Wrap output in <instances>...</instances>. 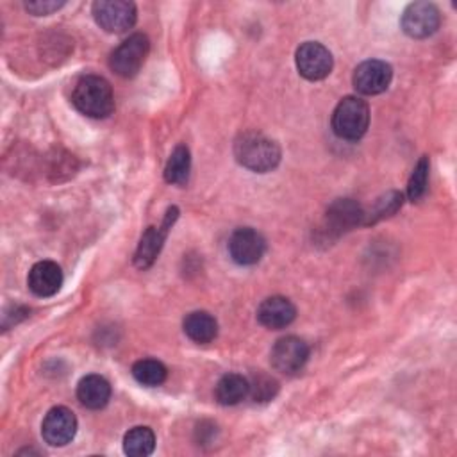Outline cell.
Listing matches in <instances>:
<instances>
[{
  "label": "cell",
  "instance_id": "cell-1",
  "mask_svg": "<svg viewBox=\"0 0 457 457\" xmlns=\"http://www.w3.org/2000/svg\"><path fill=\"white\" fill-rule=\"evenodd\" d=\"M237 162L252 171L266 173L280 162L278 145L261 132H243L234 143Z\"/></svg>",
  "mask_w": 457,
  "mask_h": 457
},
{
  "label": "cell",
  "instance_id": "cell-2",
  "mask_svg": "<svg viewBox=\"0 0 457 457\" xmlns=\"http://www.w3.org/2000/svg\"><path fill=\"white\" fill-rule=\"evenodd\" d=\"M71 102L77 111L89 118H105L114 109L112 87L100 75H84L73 87Z\"/></svg>",
  "mask_w": 457,
  "mask_h": 457
},
{
  "label": "cell",
  "instance_id": "cell-3",
  "mask_svg": "<svg viewBox=\"0 0 457 457\" xmlns=\"http://www.w3.org/2000/svg\"><path fill=\"white\" fill-rule=\"evenodd\" d=\"M370 125V107L359 96H345L332 112V130L337 137L357 141Z\"/></svg>",
  "mask_w": 457,
  "mask_h": 457
},
{
  "label": "cell",
  "instance_id": "cell-4",
  "mask_svg": "<svg viewBox=\"0 0 457 457\" xmlns=\"http://www.w3.org/2000/svg\"><path fill=\"white\" fill-rule=\"evenodd\" d=\"M148 50H150L148 37L141 32H136L112 50L109 57V66L116 75L123 79L134 77L145 64L148 57Z\"/></svg>",
  "mask_w": 457,
  "mask_h": 457
},
{
  "label": "cell",
  "instance_id": "cell-5",
  "mask_svg": "<svg viewBox=\"0 0 457 457\" xmlns=\"http://www.w3.org/2000/svg\"><path fill=\"white\" fill-rule=\"evenodd\" d=\"M95 21L105 32H125L136 23L137 11L132 2L127 0H96L91 5Z\"/></svg>",
  "mask_w": 457,
  "mask_h": 457
},
{
  "label": "cell",
  "instance_id": "cell-6",
  "mask_svg": "<svg viewBox=\"0 0 457 457\" xmlns=\"http://www.w3.org/2000/svg\"><path fill=\"white\" fill-rule=\"evenodd\" d=\"M364 209L352 198H339L328 205L325 221H323V234L327 237H339L341 234L364 225Z\"/></svg>",
  "mask_w": 457,
  "mask_h": 457
},
{
  "label": "cell",
  "instance_id": "cell-7",
  "mask_svg": "<svg viewBox=\"0 0 457 457\" xmlns=\"http://www.w3.org/2000/svg\"><path fill=\"white\" fill-rule=\"evenodd\" d=\"M177 218H179V209L170 207L159 227H148L145 230V234L139 239L137 250L134 253V264L139 270H146L154 264V261L157 259V255L162 248V243H164V239H166V236H168V232H170V228H171V225L175 223Z\"/></svg>",
  "mask_w": 457,
  "mask_h": 457
},
{
  "label": "cell",
  "instance_id": "cell-8",
  "mask_svg": "<svg viewBox=\"0 0 457 457\" xmlns=\"http://www.w3.org/2000/svg\"><path fill=\"white\" fill-rule=\"evenodd\" d=\"M295 62L302 77L307 80H321L332 71L334 59L327 46L318 41H307L298 46Z\"/></svg>",
  "mask_w": 457,
  "mask_h": 457
},
{
  "label": "cell",
  "instance_id": "cell-9",
  "mask_svg": "<svg viewBox=\"0 0 457 457\" xmlns=\"http://www.w3.org/2000/svg\"><path fill=\"white\" fill-rule=\"evenodd\" d=\"M266 252V239L252 227H241L228 237V253L241 266L257 264Z\"/></svg>",
  "mask_w": 457,
  "mask_h": 457
},
{
  "label": "cell",
  "instance_id": "cell-10",
  "mask_svg": "<svg viewBox=\"0 0 457 457\" xmlns=\"http://www.w3.org/2000/svg\"><path fill=\"white\" fill-rule=\"evenodd\" d=\"M441 23V16L439 11L434 4L428 2H414L409 4L407 9L402 14V30L409 36V37H428L430 34H434L437 30Z\"/></svg>",
  "mask_w": 457,
  "mask_h": 457
},
{
  "label": "cell",
  "instance_id": "cell-11",
  "mask_svg": "<svg viewBox=\"0 0 457 457\" xmlns=\"http://www.w3.org/2000/svg\"><path fill=\"white\" fill-rule=\"evenodd\" d=\"M271 366L286 375L300 371L309 359V346L296 336L280 337L271 348Z\"/></svg>",
  "mask_w": 457,
  "mask_h": 457
},
{
  "label": "cell",
  "instance_id": "cell-12",
  "mask_svg": "<svg viewBox=\"0 0 457 457\" xmlns=\"http://www.w3.org/2000/svg\"><path fill=\"white\" fill-rule=\"evenodd\" d=\"M393 79V68L380 59L362 61L353 71V86L362 95H378L386 91Z\"/></svg>",
  "mask_w": 457,
  "mask_h": 457
},
{
  "label": "cell",
  "instance_id": "cell-13",
  "mask_svg": "<svg viewBox=\"0 0 457 457\" xmlns=\"http://www.w3.org/2000/svg\"><path fill=\"white\" fill-rule=\"evenodd\" d=\"M75 432H77V418L64 405L52 407L41 423V436L52 446L68 445L75 437Z\"/></svg>",
  "mask_w": 457,
  "mask_h": 457
},
{
  "label": "cell",
  "instance_id": "cell-14",
  "mask_svg": "<svg viewBox=\"0 0 457 457\" xmlns=\"http://www.w3.org/2000/svg\"><path fill=\"white\" fill-rule=\"evenodd\" d=\"M296 316V309L293 302L286 296H270L261 302L257 307V320L262 327L271 328V330H280L286 328L287 325L293 323Z\"/></svg>",
  "mask_w": 457,
  "mask_h": 457
},
{
  "label": "cell",
  "instance_id": "cell-15",
  "mask_svg": "<svg viewBox=\"0 0 457 457\" xmlns=\"http://www.w3.org/2000/svg\"><path fill=\"white\" fill-rule=\"evenodd\" d=\"M27 284L36 296H52L62 286V271L54 261H39L30 268Z\"/></svg>",
  "mask_w": 457,
  "mask_h": 457
},
{
  "label": "cell",
  "instance_id": "cell-16",
  "mask_svg": "<svg viewBox=\"0 0 457 457\" xmlns=\"http://www.w3.org/2000/svg\"><path fill=\"white\" fill-rule=\"evenodd\" d=\"M77 398L87 409H102L111 398V384L102 375H86L77 386Z\"/></svg>",
  "mask_w": 457,
  "mask_h": 457
},
{
  "label": "cell",
  "instance_id": "cell-17",
  "mask_svg": "<svg viewBox=\"0 0 457 457\" xmlns=\"http://www.w3.org/2000/svg\"><path fill=\"white\" fill-rule=\"evenodd\" d=\"M184 332L186 336L200 345L211 343L218 334V321L207 311H193L184 318Z\"/></svg>",
  "mask_w": 457,
  "mask_h": 457
},
{
  "label": "cell",
  "instance_id": "cell-18",
  "mask_svg": "<svg viewBox=\"0 0 457 457\" xmlns=\"http://www.w3.org/2000/svg\"><path fill=\"white\" fill-rule=\"evenodd\" d=\"M248 393H250L248 378H245L239 373L223 375L214 387V396L221 405H236L241 400H245Z\"/></svg>",
  "mask_w": 457,
  "mask_h": 457
},
{
  "label": "cell",
  "instance_id": "cell-19",
  "mask_svg": "<svg viewBox=\"0 0 457 457\" xmlns=\"http://www.w3.org/2000/svg\"><path fill=\"white\" fill-rule=\"evenodd\" d=\"M189 170H191V155L189 148L186 145L175 146L171 152L166 166H164V179L168 184H177L184 186L189 179Z\"/></svg>",
  "mask_w": 457,
  "mask_h": 457
},
{
  "label": "cell",
  "instance_id": "cell-20",
  "mask_svg": "<svg viewBox=\"0 0 457 457\" xmlns=\"http://www.w3.org/2000/svg\"><path fill=\"white\" fill-rule=\"evenodd\" d=\"M155 448V434L150 427H134L123 437V452L132 457H146Z\"/></svg>",
  "mask_w": 457,
  "mask_h": 457
},
{
  "label": "cell",
  "instance_id": "cell-21",
  "mask_svg": "<svg viewBox=\"0 0 457 457\" xmlns=\"http://www.w3.org/2000/svg\"><path fill=\"white\" fill-rule=\"evenodd\" d=\"M166 366L157 359H139L132 366V377L146 387L161 386L166 380Z\"/></svg>",
  "mask_w": 457,
  "mask_h": 457
},
{
  "label": "cell",
  "instance_id": "cell-22",
  "mask_svg": "<svg viewBox=\"0 0 457 457\" xmlns=\"http://www.w3.org/2000/svg\"><path fill=\"white\" fill-rule=\"evenodd\" d=\"M428 168H430L428 157L423 155L416 162V166L412 170V175L409 179V184H407V196H409V200L418 202L425 195L427 184H428Z\"/></svg>",
  "mask_w": 457,
  "mask_h": 457
},
{
  "label": "cell",
  "instance_id": "cell-23",
  "mask_svg": "<svg viewBox=\"0 0 457 457\" xmlns=\"http://www.w3.org/2000/svg\"><path fill=\"white\" fill-rule=\"evenodd\" d=\"M402 205V195L393 191V193H387L384 198H380L377 202V205L373 207L371 212H366L364 214V225H370V223H375L377 220L380 218H386V216H391L393 212H396V209Z\"/></svg>",
  "mask_w": 457,
  "mask_h": 457
},
{
  "label": "cell",
  "instance_id": "cell-24",
  "mask_svg": "<svg viewBox=\"0 0 457 457\" xmlns=\"http://www.w3.org/2000/svg\"><path fill=\"white\" fill-rule=\"evenodd\" d=\"M248 384H250L248 395H252L259 402H266V400L273 398L277 393V387H278L277 380L268 375H257V377H253L252 382L248 380Z\"/></svg>",
  "mask_w": 457,
  "mask_h": 457
},
{
  "label": "cell",
  "instance_id": "cell-25",
  "mask_svg": "<svg viewBox=\"0 0 457 457\" xmlns=\"http://www.w3.org/2000/svg\"><path fill=\"white\" fill-rule=\"evenodd\" d=\"M64 2H55V0H36V2H27L25 9L36 16H46L57 9H61Z\"/></svg>",
  "mask_w": 457,
  "mask_h": 457
}]
</instances>
